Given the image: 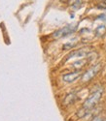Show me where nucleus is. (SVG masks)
I'll return each instance as SVG.
<instances>
[{"mask_svg":"<svg viewBox=\"0 0 106 121\" xmlns=\"http://www.w3.org/2000/svg\"><path fill=\"white\" fill-rule=\"evenodd\" d=\"M86 62H87L86 60H79V61H75V62L72 64V67L77 69V70H80L83 66L86 65Z\"/></svg>","mask_w":106,"mask_h":121,"instance_id":"9","label":"nucleus"},{"mask_svg":"<svg viewBox=\"0 0 106 121\" xmlns=\"http://www.w3.org/2000/svg\"><path fill=\"white\" fill-rule=\"evenodd\" d=\"M81 77H82L81 71H75V72H71V73L63 75L62 76V79H63V82L71 83V82H74L75 80H77Z\"/></svg>","mask_w":106,"mask_h":121,"instance_id":"4","label":"nucleus"},{"mask_svg":"<svg viewBox=\"0 0 106 121\" xmlns=\"http://www.w3.org/2000/svg\"><path fill=\"white\" fill-rule=\"evenodd\" d=\"M77 42H78L77 38H74L73 40H71L70 42H67V43H65L64 45H63V46H62V48H63V49H69V48H74V47L76 46Z\"/></svg>","mask_w":106,"mask_h":121,"instance_id":"6","label":"nucleus"},{"mask_svg":"<svg viewBox=\"0 0 106 121\" xmlns=\"http://www.w3.org/2000/svg\"><path fill=\"white\" fill-rule=\"evenodd\" d=\"M75 98H76L75 93H69L64 99V105H69V104L73 103L74 101H75Z\"/></svg>","mask_w":106,"mask_h":121,"instance_id":"8","label":"nucleus"},{"mask_svg":"<svg viewBox=\"0 0 106 121\" xmlns=\"http://www.w3.org/2000/svg\"><path fill=\"white\" fill-rule=\"evenodd\" d=\"M81 7H82V1H81V0H76V2L73 3V5H72V8L74 10H78Z\"/></svg>","mask_w":106,"mask_h":121,"instance_id":"10","label":"nucleus"},{"mask_svg":"<svg viewBox=\"0 0 106 121\" xmlns=\"http://www.w3.org/2000/svg\"><path fill=\"white\" fill-rule=\"evenodd\" d=\"M92 121H103V120H102L100 117H98V116H95Z\"/></svg>","mask_w":106,"mask_h":121,"instance_id":"11","label":"nucleus"},{"mask_svg":"<svg viewBox=\"0 0 106 121\" xmlns=\"http://www.w3.org/2000/svg\"><path fill=\"white\" fill-rule=\"evenodd\" d=\"M105 31H106V26L104 24H101V25L97 26L96 29H95V35L97 37H101L102 35H104Z\"/></svg>","mask_w":106,"mask_h":121,"instance_id":"7","label":"nucleus"},{"mask_svg":"<svg viewBox=\"0 0 106 121\" xmlns=\"http://www.w3.org/2000/svg\"><path fill=\"white\" fill-rule=\"evenodd\" d=\"M90 52H91V49L89 48H82L76 49V50H74V52H70L66 59H70L73 57H83V56L90 54Z\"/></svg>","mask_w":106,"mask_h":121,"instance_id":"5","label":"nucleus"},{"mask_svg":"<svg viewBox=\"0 0 106 121\" xmlns=\"http://www.w3.org/2000/svg\"><path fill=\"white\" fill-rule=\"evenodd\" d=\"M77 23H70V24H67L66 26L62 27L58 30H57L56 32L53 33V38L55 39H60V38H63V37H66L70 34H72L73 32L76 31L77 29Z\"/></svg>","mask_w":106,"mask_h":121,"instance_id":"2","label":"nucleus"},{"mask_svg":"<svg viewBox=\"0 0 106 121\" xmlns=\"http://www.w3.org/2000/svg\"><path fill=\"white\" fill-rule=\"evenodd\" d=\"M100 68H101V65L100 64H96L92 66V68H90L87 72H85L83 75H82V82H88L90 80H92L95 76L98 74V72L100 71Z\"/></svg>","mask_w":106,"mask_h":121,"instance_id":"3","label":"nucleus"},{"mask_svg":"<svg viewBox=\"0 0 106 121\" xmlns=\"http://www.w3.org/2000/svg\"><path fill=\"white\" fill-rule=\"evenodd\" d=\"M102 3H103V4H105V5H106V0H104V1H103V2H102Z\"/></svg>","mask_w":106,"mask_h":121,"instance_id":"12","label":"nucleus"},{"mask_svg":"<svg viewBox=\"0 0 106 121\" xmlns=\"http://www.w3.org/2000/svg\"><path fill=\"white\" fill-rule=\"evenodd\" d=\"M102 92H103L102 89H99V90H95V91H93L92 93H91V95L85 100L82 108H86L88 110H91L95 105L99 102V100L102 96Z\"/></svg>","mask_w":106,"mask_h":121,"instance_id":"1","label":"nucleus"}]
</instances>
